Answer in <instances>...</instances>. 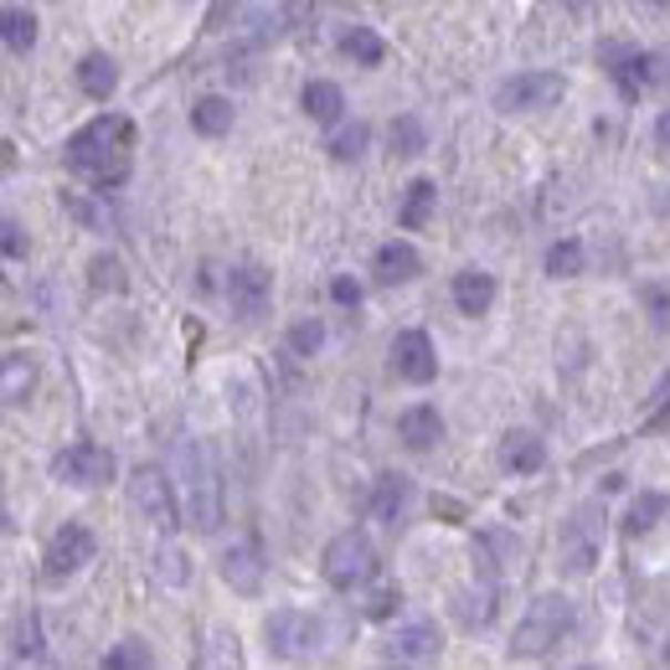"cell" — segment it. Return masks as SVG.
<instances>
[{
	"label": "cell",
	"mask_w": 670,
	"mask_h": 670,
	"mask_svg": "<svg viewBox=\"0 0 670 670\" xmlns=\"http://www.w3.org/2000/svg\"><path fill=\"white\" fill-rule=\"evenodd\" d=\"M0 254L11 258V264H21V258H27V233H21V223H16V217H6V223H0Z\"/></svg>",
	"instance_id": "8d00e7d4"
},
{
	"label": "cell",
	"mask_w": 670,
	"mask_h": 670,
	"mask_svg": "<svg viewBox=\"0 0 670 670\" xmlns=\"http://www.w3.org/2000/svg\"><path fill=\"white\" fill-rule=\"evenodd\" d=\"M42 656V625H37V614H21L11 625V660H37Z\"/></svg>",
	"instance_id": "4dcf8cb0"
},
{
	"label": "cell",
	"mask_w": 670,
	"mask_h": 670,
	"mask_svg": "<svg viewBox=\"0 0 670 670\" xmlns=\"http://www.w3.org/2000/svg\"><path fill=\"white\" fill-rule=\"evenodd\" d=\"M186 460V516L202 536H212L223 526V485H217V464H212L207 444H186L181 449Z\"/></svg>",
	"instance_id": "277c9868"
},
{
	"label": "cell",
	"mask_w": 670,
	"mask_h": 670,
	"mask_svg": "<svg viewBox=\"0 0 670 670\" xmlns=\"http://www.w3.org/2000/svg\"><path fill=\"white\" fill-rule=\"evenodd\" d=\"M666 511H670V495L666 491H640V495H635V506H629V516H625V532L629 536L650 532V526L666 522Z\"/></svg>",
	"instance_id": "484cf974"
},
{
	"label": "cell",
	"mask_w": 670,
	"mask_h": 670,
	"mask_svg": "<svg viewBox=\"0 0 670 670\" xmlns=\"http://www.w3.org/2000/svg\"><path fill=\"white\" fill-rule=\"evenodd\" d=\"M650 402H656V418H650L645 429H650V433H670V372L660 377V388H656V398H650Z\"/></svg>",
	"instance_id": "74e56055"
},
{
	"label": "cell",
	"mask_w": 670,
	"mask_h": 670,
	"mask_svg": "<svg viewBox=\"0 0 670 670\" xmlns=\"http://www.w3.org/2000/svg\"><path fill=\"white\" fill-rule=\"evenodd\" d=\"M114 470H120L114 454H109L104 444H93V439L68 444L62 454H52V480H58V485H78V491H99V485H109Z\"/></svg>",
	"instance_id": "52a82bcc"
},
{
	"label": "cell",
	"mask_w": 670,
	"mask_h": 670,
	"mask_svg": "<svg viewBox=\"0 0 670 670\" xmlns=\"http://www.w3.org/2000/svg\"><path fill=\"white\" fill-rule=\"evenodd\" d=\"M0 37H6V47H11L16 58H27L31 47H37V16L11 6V11L0 16Z\"/></svg>",
	"instance_id": "83f0119b"
},
{
	"label": "cell",
	"mask_w": 670,
	"mask_h": 670,
	"mask_svg": "<svg viewBox=\"0 0 670 670\" xmlns=\"http://www.w3.org/2000/svg\"><path fill=\"white\" fill-rule=\"evenodd\" d=\"M454 619H460L464 629H485L495 619V583H475V588H464L460 598H454Z\"/></svg>",
	"instance_id": "7402d4cb"
},
{
	"label": "cell",
	"mask_w": 670,
	"mask_h": 670,
	"mask_svg": "<svg viewBox=\"0 0 670 670\" xmlns=\"http://www.w3.org/2000/svg\"><path fill=\"white\" fill-rule=\"evenodd\" d=\"M563 93H567L563 73H522L495 89V109L501 114H532V109H552Z\"/></svg>",
	"instance_id": "30bf717a"
},
{
	"label": "cell",
	"mask_w": 670,
	"mask_h": 670,
	"mask_svg": "<svg viewBox=\"0 0 670 670\" xmlns=\"http://www.w3.org/2000/svg\"><path fill=\"white\" fill-rule=\"evenodd\" d=\"M645 305L656 310V326H660V330H670V295L660 289V284H645Z\"/></svg>",
	"instance_id": "60d3db41"
},
{
	"label": "cell",
	"mask_w": 670,
	"mask_h": 670,
	"mask_svg": "<svg viewBox=\"0 0 670 670\" xmlns=\"http://www.w3.org/2000/svg\"><path fill=\"white\" fill-rule=\"evenodd\" d=\"M392 372L402 382H413V388H429L439 377V351H433L429 330H398L392 336Z\"/></svg>",
	"instance_id": "7c38bea8"
},
{
	"label": "cell",
	"mask_w": 670,
	"mask_h": 670,
	"mask_svg": "<svg viewBox=\"0 0 670 670\" xmlns=\"http://www.w3.org/2000/svg\"><path fill=\"white\" fill-rule=\"evenodd\" d=\"M330 299H336L341 310H357V305H361V284L351 279V274H336V279H330Z\"/></svg>",
	"instance_id": "f35d334b"
},
{
	"label": "cell",
	"mask_w": 670,
	"mask_h": 670,
	"mask_svg": "<svg viewBox=\"0 0 670 670\" xmlns=\"http://www.w3.org/2000/svg\"><path fill=\"white\" fill-rule=\"evenodd\" d=\"M372 274H377V284H382V289H392V284H413L418 274H423V258H418L413 243L392 238V243H382V248H377Z\"/></svg>",
	"instance_id": "e0dca14e"
},
{
	"label": "cell",
	"mask_w": 670,
	"mask_h": 670,
	"mask_svg": "<svg viewBox=\"0 0 670 670\" xmlns=\"http://www.w3.org/2000/svg\"><path fill=\"white\" fill-rule=\"evenodd\" d=\"M130 501H134V511H140L150 526H155V532H176V526H181L176 491H171V480H165L161 470L140 464V470L130 475Z\"/></svg>",
	"instance_id": "ba28073f"
},
{
	"label": "cell",
	"mask_w": 670,
	"mask_h": 670,
	"mask_svg": "<svg viewBox=\"0 0 670 670\" xmlns=\"http://www.w3.org/2000/svg\"><path fill=\"white\" fill-rule=\"evenodd\" d=\"M299 109H305L315 124H336L341 120V109H346V93L336 89L330 78H310L305 93H299Z\"/></svg>",
	"instance_id": "44dd1931"
},
{
	"label": "cell",
	"mask_w": 670,
	"mask_h": 670,
	"mask_svg": "<svg viewBox=\"0 0 670 670\" xmlns=\"http://www.w3.org/2000/svg\"><path fill=\"white\" fill-rule=\"evenodd\" d=\"M583 264H588V254H583L578 238H557L547 248V274H552V279H578Z\"/></svg>",
	"instance_id": "f1b7e54d"
},
{
	"label": "cell",
	"mask_w": 670,
	"mask_h": 670,
	"mask_svg": "<svg viewBox=\"0 0 670 670\" xmlns=\"http://www.w3.org/2000/svg\"><path fill=\"white\" fill-rule=\"evenodd\" d=\"M439 650H444V640H439V625L418 619V625H402L398 635H392L388 660H398V666H429V660H439Z\"/></svg>",
	"instance_id": "5bb4252c"
},
{
	"label": "cell",
	"mask_w": 670,
	"mask_h": 670,
	"mask_svg": "<svg viewBox=\"0 0 670 670\" xmlns=\"http://www.w3.org/2000/svg\"><path fill=\"white\" fill-rule=\"evenodd\" d=\"M408 501H413V480L408 475H377V485H372V516L377 522L398 526L402 511H408Z\"/></svg>",
	"instance_id": "d6986e66"
},
{
	"label": "cell",
	"mask_w": 670,
	"mask_h": 670,
	"mask_svg": "<svg viewBox=\"0 0 670 670\" xmlns=\"http://www.w3.org/2000/svg\"><path fill=\"white\" fill-rule=\"evenodd\" d=\"M27 388H31V361H21V357H6V402H21L27 398Z\"/></svg>",
	"instance_id": "d590c367"
},
{
	"label": "cell",
	"mask_w": 670,
	"mask_h": 670,
	"mask_svg": "<svg viewBox=\"0 0 670 670\" xmlns=\"http://www.w3.org/2000/svg\"><path fill=\"white\" fill-rule=\"evenodd\" d=\"M398 604H402V588H377V598L367 604V619H392Z\"/></svg>",
	"instance_id": "ab89813d"
},
{
	"label": "cell",
	"mask_w": 670,
	"mask_h": 670,
	"mask_svg": "<svg viewBox=\"0 0 670 670\" xmlns=\"http://www.w3.org/2000/svg\"><path fill=\"white\" fill-rule=\"evenodd\" d=\"M604 501H583L573 516L563 522V536H557V557H563V573L573 578H588L604 557Z\"/></svg>",
	"instance_id": "3957f363"
},
{
	"label": "cell",
	"mask_w": 670,
	"mask_h": 670,
	"mask_svg": "<svg viewBox=\"0 0 670 670\" xmlns=\"http://www.w3.org/2000/svg\"><path fill=\"white\" fill-rule=\"evenodd\" d=\"M367 140H372V130H367V124H341V130L330 134L326 140V150L330 155H336V161H361V150H367Z\"/></svg>",
	"instance_id": "f546056e"
},
{
	"label": "cell",
	"mask_w": 670,
	"mask_h": 670,
	"mask_svg": "<svg viewBox=\"0 0 670 670\" xmlns=\"http://www.w3.org/2000/svg\"><path fill=\"white\" fill-rule=\"evenodd\" d=\"M264 635H268V650L284 660H315L326 650V619H315V614H305V609L268 614Z\"/></svg>",
	"instance_id": "8992f818"
},
{
	"label": "cell",
	"mask_w": 670,
	"mask_h": 670,
	"mask_svg": "<svg viewBox=\"0 0 670 670\" xmlns=\"http://www.w3.org/2000/svg\"><path fill=\"white\" fill-rule=\"evenodd\" d=\"M650 6H670V0H650Z\"/></svg>",
	"instance_id": "f6af8a7d"
},
{
	"label": "cell",
	"mask_w": 670,
	"mask_h": 670,
	"mask_svg": "<svg viewBox=\"0 0 670 670\" xmlns=\"http://www.w3.org/2000/svg\"><path fill=\"white\" fill-rule=\"evenodd\" d=\"M567 635H573V598L542 594L532 609H526L522 625H516L511 656H516V660H542V656H552V650H557Z\"/></svg>",
	"instance_id": "7a4b0ae2"
},
{
	"label": "cell",
	"mask_w": 670,
	"mask_h": 670,
	"mask_svg": "<svg viewBox=\"0 0 670 670\" xmlns=\"http://www.w3.org/2000/svg\"><path fill=\"white\" fill-rule=\"evenodd\" d=\"M130 150H134V124L124 114H99V120L83 124L68 140L62 161H68V171L89 176L99 192H109V186H120L130 176Z\"/></svg>",
	"instance_id": "6da1fadb"
},
{
	"label": "cell",
	"mask_w": 670,
	"mask_h": 670,
	"mask_svg": "<svg viewBox=\"0 0 670 670\" xmlns=\"http://www.w3.org/2000/svg\"><path fill=\"white\" fill-rule=\"evenodd\" d=\"M495 460H501V470H506V475H536V470L547 464V444H542L532 429H511V433H501Z\"/></svg>",
	"instance_id": "2e32d148"
},
{
	"label": "cell",
	"mask_w": 670,
	"mask_h": 670,
	"mask_svg": "<svg viewBox=\"0 0 670 670\" xmlns=\"http://www.w3.org/2000/svg\"><path fill=\"white\" fill-rule=\"evenodd\" d=\"M388 145H392V155L413 161V155H423V150H429V130H423L413 114H398V120L388 124Z\"/></svg>",
	"instance_id": "4316f807"
},
{
	"label": "cell",
	"mask_w": 670,
	"mask_h": 670,
	"mask_svg": "<svg viewBox=\"0 0 670 670\" xmlns=\"http://www.w3.org/2000/svg\"><path fill=\"white\" fill-rule=\"evenodd\" d=\"M62 207L73 212L78 223H89V227H109V217L99 207H89V202H78V196H62Z\"/></svg>",
	"instance_id": "b9f144b4"
},
{
	"label": "cell",
	"mask_w": 670,
	"mask_h": 670,
	"mask_svg": "<svg viewBox=\"0 0 670 670\" xmlns=\"http://www.w3.org/2000/svg\"><path fill=\"white\" fill-rule=\"evenodd\" d=\"M433 207H439V186H433L429 176H418L413 186H408V196H402V217H398V223L408 227V233H418V227H429Z\"/></svg>",
	"instance_id": "603a6c76"
},
{
	"label": "cell",
	"mask_w": 670,
	"mask_h": 670,
	"mask_svg": "<svg viewBox=\"0 0 670 670\" xmlns=\"http://www.w3.org/2000/svg\"><path fill=\"white\" fill-rule=\"evenodd\" d=\"M93 552H99V542H93L89 526H83V522H68V526H58V532H52V542H47L42 573H47L52 583L73 578V573H83V567L93 563Z\"/></svg>",
	"instance_id": "9c48e42d"
},
{
	"label": "cell",
	"mask_w": 670,
	"mask_h": 670,
	"mask_svg": "<svg viewBox=\"0 0 670 670\" xmlns=\"http://www.w3.org/2000/svg\"><path fill=\"white\" fill-rule=\"evenodd\" d=\"M223 583L233 594H258L264 588V552H258L254 536H243L223 552Z\"/></svg>",
	"instance_id": "4fadbf2b"
},
{
	"label": "cell",
	"mask_w": 670,
	"mask_h": 670,
	"mask_svg": "<svg viewBox=\"0 0 670 670\" xmlns=\"http://www.w3.org/2000/svg\"><path fill=\"white\" fill-rule=\"evenodd\" d=\"M449 295H454V310L480 320V315H491V305H495V274H485V268H460Z\"/></svg>",
	"instance_id": "ac0fdd59"
},
{
	"label": "cell",
	"mask_w": 670,
	"mask_h": 670,
	"mask_svg": "<svg viewBox=\"0 0 670 670\" xmlns=\"http://www.w3.org/2000/svg\"><path fill=\"white\" fill-rule=\"evenodd\" d=\"M99 666H104V670H145V666H155V656H150L145 640H124V645H114Z\"/></svg>",
	"instance_id": "d6a6232c"
},
{
	"label": "cell",
	"mask_w": 670,
	"mask_h": 670,
	"mask_svg": "<svg viewBox=\"0 0 670 670\" xmlns=\"http://www.w3.org/2000/svg\"><path fill=\"white\" fill-rule=\"evenodd\" d=\"M320 573H326V583L336 588V594H357V588H367V583L377 578V547L367 532H341L336 542L326 547V563H320Z\"/></svg>",
	"instance_id": "5b68a950"
},
{
	"label": "cell",
	"mask_w": 670,
	"mask_h": 670,
	"mask_svg": "<svg viewBox=\"0 0 670 670\" xmlns=\"http://www.w3.org/2000/svg\"><path fill=\"white\" fill-rule=\"evenodd\" d=\"M89 284L99 289V295H124V284H130V279H124V264H120V258H114V254H99V258L89 264Z\"/></svg>",
	"instance_id": "1f68e13d"
},
{
	"label": "cell",
	"mask_w": 670,
	"mask_h": 670,
	"mask_svg": "<svg viewBox=\"0 0 670 670\" xmlns=\"http://www.w3.org/2000/svg\"><path fill=\"white\" fill-rule=\"evenodd\" d=\"M192 130L207 134V140L227 134V130H233V104H227L223 93H207V99H196V104H192Z\"/></svg>",
	"instance_id": "d4e9b609"
},
{
	"label": "cell",
	"mask_w": 670,
	"mask_h": 670,
	"mask_svg": "<svg viewBox=\"0 0 670 670\" xmlns=\"http://www.w3.org/2000/svg\"><path fill=\"white\" fill-rule=\"evenodd\" d=\"M398 439L413 454H429L439 439H444V413L433 408V402H413V408H402L398 413Z\"/></svg>",
	"instance_id": "9a60e30c"
},
{
	"label": "cell",
	"mask_w": 670,
	"mask_h": 670,
	"mask_svg": "<svg viewBox=\"0 0 670 670\" xmlns=\"http://www.w3.org/2000/svg\"><path fill=\"white\" fill-rule=\"evenodd\" d=\"M656 145L670 155V109H666V114H660V120H656Z\"/></svg>",
	"instance_id": "7bdbcfd3"
},
{
	"label": "cell",
	"mask_w": 670,
	"mask_h": 670,
	"mask_svg": "<svg viewBox=\"0 0 670 670\" xmlns=\"http://www.w3.org/2000/svg\"><path fill=\"white\" fill-rule=\"evenodd\" d=\"M660 660H666V666H670V640H666V650H660Z\"/></svg>",
	"instance_id": "ee69618b"
},
{
	"label": "cell",
	"mask_w": 670,
	"mask_h": 670,
	"mask_svg": "<svg viewBox=\"0 0 670 670\" xmlns=\"http://www.w3.org/2000/svg\"><path fill=\"white\" fill-rule=\"evenodd\" d=\"M227 305H233V315H238L243 326H258L268 315V305H274V279H268L264 264H238L233 274H227Z\"/></svg>",
	"instance_id": "8fae6325"
},
{
	"label": "cell",
	"mask_w": 670,
	"mask_h": 670,
	"mask_svg": "<svg viewBox=\"0 0 670 670\" xmlns=\"http://www.w3.org/2000/svg\"><path fill=\"white\" fill-rule=\"evenodd\" d=\"M78 89L89 93L93 104H109V99H114V89H120V68H114V58H104V52H89V58L78 62Z\"/></svg>",
	"instance_id": "ffe728a7"
},
{
	"label": "cell",
	"mask_w": 670,
	"mask_h": 670,
	"mask_svg": "<svg viewBox=\"0 0 670 670\" xmlns=\"http://www.w3.org/2000/svg\"><path fill=\"white\" fill-rule=\"evenodd\" d=\"M155 578H161L165 588H186V578H192V567H186V557H181L176 547H165L161 557H155Z\"/></svg>",
	"instance_id": "e575fe53"
},
{
	"label": "cell",
	"mask_w": 670,
	"mask_h": 670,
	"mask_svg": "<svg viewBox=\"0 0 670 670\" xmlns=\"http://www.w3.org/2000/svg\"><path fill=\"white\" fill-rule=\"evenodd\" d=\"M341 58H351L357 68H377V62L388 58V42H382L372 27H346L341 31Z\"/></svg>",
	"instance_id": "cb8c5ba5"
},
{
	"label": "cell",
	"mask_w": 670,
	"mask_h": 670,
	"mask_svg": "<svg viewBox=\"0 0 670 670\" xmlns=\"http://www.w3.org/2000/svg\"><path fill=\"white\" fill-rule=\"evenodd\" d=\"M326 346V326L320 320H299V326H289V351L295 357H315Z\"/></svg>",
	"instance_id": "836d02e7"
}]
</instances>
